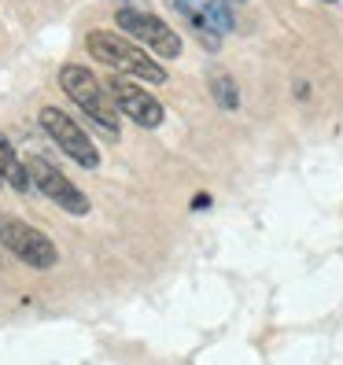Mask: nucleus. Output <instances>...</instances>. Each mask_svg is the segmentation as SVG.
Listing matches in <instances>:
<instances>
[{
	"mask_svg": "<svg viewBox=\"0 0 343 365\" xmlns=\"http://www.w3.org/2000/svg\"><path fill=\"white\" fill-rule=\"evenodd\" d=\"M85 48H89L100 63H107V67L126 71V74H133V78H140V81H152V85L170 81V78H166V67H163L155 56H148L144 48L130 45V41H122V37L111 34V30H93L89 37H85Z\"/></svg>",
	"mask_w": 343,
	"mask_h": 365,
	"instance_id": "nucleus-1",
	"label": "nucleus"
},
{
	"mask_svg": "<svg viewBox=\"0 0 343 365\" xmlns=\"http://www.w3.org/2000/svg\"><path fill=\"white\" fill-rule=\"evenodd\" d=\"M59 85H63V93H67L85 115H89L100 130H107V133H118V103H115V96H107L103 93V85L85 71V67H78V63H67V67L59 71Z\"/></svg>",
	"mask_w": 343,
	"mask_h": 365,
	"instance_id": "nucleus-2",
	"label": "nucleus"
},
{
	"mask_svg": "<svg viewBox=\"0 0 343 365\" xmlns=\"http://www.w3.org/2000/svg\"><path fill=\"white\" fill-rule=\"evenodd\" d=\"M0 244L34 269H52L59 262V251L48 236L37 232L26 222H19V218H0Z\"/></svg>",
	"mask_w": 343,
	"mask_h": 365,
	"instance_id": "nucleus-3",
	"label": "nucleus"
},
{
	"mask_svg": "<svg viewBox=\"0 0 343 365\" xmlns=\"http://www.w3.org/2000/svg\"><path fill=\"white\" fill-rule=\"evenodd\" d=\"M41 130H45V133L59 144V152L71 155L78 166H85V170H96V166H100L96 144L85 137L81 125H78L71 115H63L59 107H41Z\"/></svg>",
	"mask_w": 343,
	"mask_h": 365,
	"instance_id": "nucleus-4",
	"label": "nucleus"
},
{
	"mask_svg": "<svg viewBox=\"0 0 343 365\" xmlns=\"http://www.w3.org/2000/svg\"><path fill=\"white\" fill-rule=\"evenodd\" d=\"M118 26L126 34H133L140 45H148V52H155L163 59H178L181 56V37L170 30L159 15H148L137 8H122L118 11Z\"/></svg>",
	"mask_w": 343,
	"mask_h": 365,
	"instance_id": "nucleus-5",
	"label": "nucleus"
},
{
	"mask_svg": "<svg viewBox=\"0 0 343 365\" xmlns=\"http://www.w3.org/2000/svg\"><path fill=\"white\" fill-rule=\"evenodd\" d=\"M26 170H30L34 185H37L41 192H45V196H48L56 207H63L67 214H89V200L81 196V188H78V185H71V181L63 178L48 159L30 155V159H26Z\"/></svg>",
	"mask_w": 343,
	"mask_h": 365,
	"instance_id": "nucleus-6",
	"label": "nucleus"
},
{
	"mask_svg": "<svg viewBox=\"0 0 343 365\" xmlns=\"http://www.w3.org/2000/svg\"><path fill=\"white\" fill-rule=\"evenodd\" d=\"M107 93L115 96L118 111H122L126 118H130V122H137L140 130H155V125L163 122V103H159L152 93H148V89H140V85L111 78V85H107Z\"/></svg>",
	"mask_w": 343,
	"mask_h": 365,
	"instance_id": "nucleus-7",
	"label": "nucleus"
},
{
	"mask_svg": "<svg viewBox=\"0 0 343 365\" xmlns=\"http://www.w3.org/2000/svg\"><path fill=\"white\" fill-rule=\"evenodd\" d=\"M174 8L192 23L207 45H218V37L232 30V15L225 8V0H174Z\"/></svg>",
	"mask_w": 343,
	"mask_h": 365,
	"instance_id": "nucleus-8",
	"label": "nucleus"
},
{
	"mask_svg": "<svg viewBox=\"0 0 343 365\" xmlns=\"http://www.w3.org/2000/svg\"><path fill=\"white\" fill-rule=\"evenodd\" d=\"M0 178H4V185H11L15 192H30V185H34L26 163L15 155V148L8 144V137H0Z\"/></svg>",
	"mask_w": 343,
	"mask_h": 365,
	"instance_id": "nucleus-9",
	"label": "nucleus"
},
{
	"mask_svg": "<svg viewBox=\"0 0 343 365\" xmlns=\"http://www.w3.org/2000/svg\"><path fill=\"white\" fill-rule=\"evenodd\" d=\"M210 93H214V100H218L222 111H237L240 93H237V81H232L229 74H214L210 78Z\"/></svg>",
	"mask_w": 343,
	"mask_h": 365,
	"instance_id": "nucleus-10",
	"label": "nucleus"
},
{
	"mask_svg": "<svg viewBox=\"0 0 343 365\" xmlns=\"http://www.w3.org/2000/svg\"><path fill=\"white\" fill-rule=\"evenodd\" d=\"M329 4H336V0H329Z\"/></svg>",
	"mask_w": 343,
	"mask_h": 365,
	"instance_id": "nucleus-11",
	"label": "nucleus"
}]
</instances>
